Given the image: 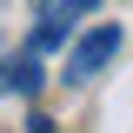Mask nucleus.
<instances>
[{
	"mask_svg": "<svg viewBox=\"0 0 133 133\" xmlns=\"http://www.w3.org/2000/svg\"><path fill=\"white\" fill-rule=\"evenodd\" d=\"M113 53H120V27H113V20H100V27L87 33V40H73V53H66V87H87Z\"/></svg>",
	"mask_w": 133,
	"mask_h": 133,
	"instance_id": "f257e3e1",
	"label": "nucleus"
},
{
	"mask_svg": "<svg viewBox=\"0 0 133 133\" xmlns=\"http://www.w3.org/2000/svg\"><path fill=\"white\" fill-rule=\"evenodd\" d=\"M0 93H40V53H33V47H20L14 53V60H0Z\"/></svg>",
	"mask_w": 133,
	"mask_h": 133,
	"instance_id": "7ed1b4c3",
	"label": "nucleus"
},
{
	"mask_svg": "<svg viewBox=\"0 0 133 133\" xmlns=\"http://www.w3.org/2000/svg\"><path fill=\"white\" fill-rule=\"evenodd\" d=\"M80 14H100V0H53L47 14H40V27H33L27 47H33V53H53L66 33H73V20H80Z\"/></svg>",
	"mask_w": 133,
	"mask_h": 133,
	"instance_id": "f03ea898",
	"label": "nucleus"
}]
</instances>
